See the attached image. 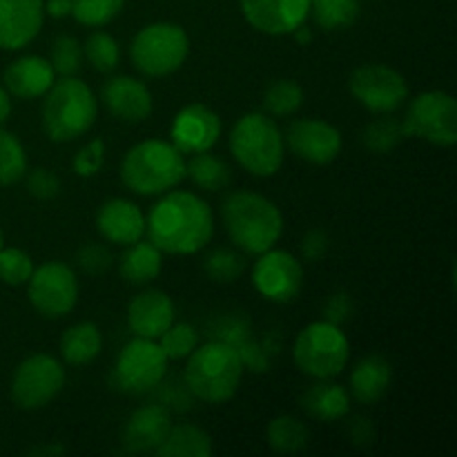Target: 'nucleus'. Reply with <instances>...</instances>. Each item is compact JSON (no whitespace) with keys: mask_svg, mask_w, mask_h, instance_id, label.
I'll return each instance as SVG.
<instances>
[{"mask_svg":"<svg viewBox=\"0 0 457 457\" xmlns=\"http://www.w3.org/2000/svg\"><path fill=\"white\" fill-rule=\"evenodd\" d=\"M145 235L161 253L196 254L214 235L212 208L195 192L170 190L145 217Z\"/></svg>","mask_w":457,"mask_h":457,"instance_id":"nucleus-1","label":"nucleus"},{"mask_svg":"<svg viewBox=\"0 0 457 457\" xmlns=\"http://www.w3.org/2000/svg\"><path fill=\"white\" fill-rule=\"evenodd\" d=\"M223 226L237 248L262 254L275 248L284 235V214L270 199L253 190H237L223 201Z\"/></svg>","mask_w":457,"mask_h":457,"instance_id":"nucleus-2","label":"nucleus"},{"mask_svg":"<svg viewBox=\"0 0 457 457\" xmlns=\"http://www.w3.org/2000/svg\"><path fill=\"white\" fill-rule=\"evenodd\" d=\"M244 360L228 342H210L196 346L187 355L186 386L196 400L208 404H223L237 395L244 379Z\"/></svg>","mask_w":457,"mask_h":457,"instance_id":"nucleus-3","label":"nucleus"},{"mask_svg":"<svg viewBox=\"0 0 457 457\" xmlns=\"http://www.w3.org/2000/svg\"><path fill=\"white\" fill-rule=\"evenodd\" d=\"M120 177L137 195L161 196L186 179V154L172 141H141L125 154Z\"/></svg>","mask_w":457,"mask_h":457,"instance_id":"nucleus-4","label":"nucleus"},{"mask_svg":"<svg viewBox=\"0 0 457 457\" xmlns=\"http://www.w3.org/2000/svg\"><path fill=\"white\" fill-rule=\"evenodd\" d=\"M43 129L54 143H70L87 134L98 116L96 94L74 76H62L47 89L43 101Z\"/></svg>","mask_w":457,"mask_h":457,"instance_id":"nucleus-5","label":"nucleus"},{"mask_svg":"<svg viewBox=\"0 0 457 457\" xmlns=\"http://www.w3.org/2000/svg\"><path fill=\"white\" fill-rule=\"evenodd\" d=\"M230 154L253 177H275L286 159L284 132L268 114L250 112L232 125Z\"/></svg>","mask_w":457,"mask_h":457,"instance_id":"nucleus-6","label":"nucleus"},{"mask_svg":"<svg viewBox=\"0 0 457 457\" xmlns=\"http://www.w3.org/2000/svg\"><path fill=\"white\" fill-rule=\"evenodd\" d=\"M351 360V344L346 333L333 321H312L293 344V361L303 375L312 379H333L346 369Z\"/></svg>","mask_w":457,"mask_h":457,"instance_id":"nucleus-7","label":"nucleus"},{"mask_svg":"<svg viewBox=\"0 0 457 457\" xmlns=\"http://www.w3.org/2000/svg\"><path fill=\"white\" fill-rule=\"evenodd\" d=\"M190 54V36L177 22L145 25L129 45L132 65L150 79H163L181 70Z\"/></svg>","mask_w":457,"mask_h":457,"instance_id":"nucleus-8","label":"nucleus"},{"mask_svg":"<svg viewBox=\"0 0 457 457\" xmlns=\"http://www.w3.org/2000/svg\"><path fill=\"white\" fill-rule=\"evenodd\" d=\"M406 138H422L436 147L457 143V101L449 92L433 89L411 101L402 120Z\"/></svg>","mask_w":457,"mask_h":457,"instance_id":"nucleus-9","label":"nucleus"},{"mask_svg":"<svg viewBox=\"0 0 457 457\" xmlns=\"http://www.w3.org/2000/svg\"><path fill=\"white\" fill-rule=\"evenodd\" d=\"M168 361L156 339L134 337L116 357L112 384L128 395H145L161 386L168 373Z\"/></svg>","mask_w":457,"mask_h":457,"instance_id":"nucleus-10","label":"nucleus"},{"mask_svg":"<svg viewBox=\"0 0 457 457\" xmlns=\"http://www.w3.org/2000/svg\"><path fill=\"white\" fill-rule=\"evenodd\" d=\"M27 284L29 303L47 320L70 315L79 303V277L62 262H47L34 268Z\"/></svg>","mask_w":457,"mask_h":457,"instance_id":"nucleus-11","label":"nucleus"},{"mask_svg":"<svg viewBox=\"0 0 457 457\" xmlns=\"http://www.w3.org/2000/svg\"><path fill=\"white\" fill-rule=\"evenodd\" d=\"M65 386V369L52 355H31L18 364L12 379V397L18 409L38 411L52 404Z\"/></svg>","mask_w":457,"mask_h":457,"instance_id":"nucleus-12","label":"nucleus"},{"mask_svg":"<svg viewBox=\"0 0 457 457\" xmlns=\"http://www.w3.org/2000/svg\"><path fill=\"white\" fill-rule=\"evenodd\" d=\"M348 89L361 107L375 114H391L400 110L409 98V85L404 76L382 62L357 67L348 80Z\"/></svg>","mask_w":457,"mask_h":457,"instance_id":"nucleus-13","label":"nucleus"},{"mask_svg":"<svg viewBox=\"0 0 457 457\" xmlns=\"http://www.w3.org/2000/svg\"><path fill=\"white\" fill-rule=\"evenodd\" d=\"M253 286L272 303H290L303 286V266L286 250H266L253 266Z\"/></svg>","mask_w":457,"mask_h":457,"instance_id":"nucleus-14","label":"nucleus"},{"mask_svg":"<svg viewBox=\"0 0 457 457\" xmlns=\"http://www.w3.org/2000/svg\"><path fill=\"white\" fill-rule=\"evenodd\" d=\"M284 143L297 159L311 165H328L342 154V132L321 119H302L288 125Z\"/></svg>","mask_w":457,"mask_h":457,"instance_id":"nucleus-15","label":"nucleus"},{"mask_svg":"<svg viewBox=\"0 0 457 457\" xmlns=\"http://www.w3.org/2000/svg\"><path fill=\"white\" fill-rule=\"evenodd\" d=\"M250 27L268 36L293 34L311 16V0H239Z\"/></svg>","mask_w":457,"mask_h":457,"instance_id":"nucleus-16","label":"nucleus"},{"mask_svg":"<svg viewBox=\"0 0 457 457\" xmlns=\"http://www.w3.org/2000/svg\"><path fill=\"white\" fill-rule=\"evenodd\" d=\"M221 129L223 125L217 112L201 103H192L174 116L170 137L183 154H196L212 150L221 137Z\"/></svg>","mask_w":457,"mask_h":457,"instance_id":"nucleus-17","label":"nucleus"},{"mask_svg":"<svg viewBox=\"0 0 457 457\" xmlns=\"http://www.w3.org/2000/svg\"><path fill=\"white\" fill-rule=\"evenodd\" d=\"M45 0H0V49L27 47L43 29Z\"/></svg>","mask_w":457,"mask_h":457,"instance_id":"nucleus-18","label":"nucleus"},{"mask_svg":"<svg viewBox=\"0 0 457 457\" xmlns=\"http://www.w3.org/2000/svg\"><path fill=\"white\" fill-rule=\"evenodd\" d=\"M103 103L123 123H143L154 110L150 87L134 76H114L103 87Z\"/></svg>","mask_w":457,"mask_h":457,"instance_id":"nucleus-19","label":"nucleus"},{"mask_svg":"<svg viewBox=\"0 0 457 457\" xmlns=\"http://www.w3.org/2000/svg\"><path fill=\"white\" fill-rule=\"evenodd\" d=\"M174 302L163 290H143L128 306V326L134 337L159 339L174 324Z\"/></svg>","mask_w":457,"mask_h":457,"instance_id":"nucleus-20","label":"nucleus"},{"mask_svg":"<svg viewBox=\"0 0 457 457\" xmlns=\"http://www.w3.org/2000/svg\"><path fill=\"white\" fill-rule=\"evenodd\" d=\"M96 230L110 244L129 245L145 235V214L134 201L110 199L98 208Z\"/></svg>","mask_w":457,"mask_h":457,"instance_id":"nucleus-21","label":"nucleus"},{"mask_svg":"<svg viewBox=\"0 0 457 457\" xmlns=\"http://www.w3.org/2000/svg\"><path fill=\"white\" fill-rule=\"evenodd\" d=\"M172 427L170 411L163 404H145L129 415L123 431V445L129 453H154Z\"/></svg>","mask_w":457,"mask_h":457,"instance_id":"nucleus-22","label":"nucleus"},{"mask_svg":"<svg viewBox=\"0 0 457 457\" xmlns=\"http://www.w3.org/2000/svg\"><path fill=\"white\" fill-rule=\"evenodd\" d=\"M3 83L9 96L29 101V98H40L47 94V89L56 83V71L47 58L27 54L9 62L3 74Z\"/></svg>","mask_w":457,"mask_h":457,"instance_id":"nucleus-23","label":"nucleus"},{"mask_svg":"<svg viewBox=\"0 0 457 457\" xmlns=\"http://www.w3.org/2000/svg\"><path fill=\"white\" fill-rule=\"evenodd\" d=\"M302 409L317 422H337L351 413V393L330 379H317L302 395Z\"/></svg>","mask_w":457,"mask_h":457,"instance_id":"nucleus-24","label":"nucleus"},{"mask_svg":"<svg viewBox=\"0 0 457 457\" xmlns=\"http://www.w3.org/2000/svg\"><path fill=\"white\" fill-rule=\"evenodd\" d=\"M393 382V369L386 357L369 355L351 373V395L360 404H378L388 393Z\"/></svg>","mask_w":457,"mask_h":457,"instance_id":"nucleus-25","label":"nucleus"},{"mask_svg":"<svg viewBox=\"0 0 457 457\" xmlns=\"http://www.w3.org/2000/svg\"><path fill=\"white\" fill-rule=\"evenodd\" d=\"M163 253L152 241H134L120 257V277L132 286H145L161 275Z\"/></svg>","mask_w":457,"mask_h":457,"instance_id":"nucleus-26","label":"nucleus"},{"mask_svg":"<svg viewBox=\"0 0 457 457\" xmlns=\"http://www.w3.org/2000/svg\"><path fill=\"white\" fill-rule=\"evenodd\" d=\"M58 348L70 366H87L101 355L103 335L92 321H79L62 333Z\"/></svg>","mask_w":457,"mask_h":457,"instance_id":"nucleus-27","label":"nucleus"},{"mask_svg":"<svg viewBox=\"0 0 457 457\" xmlns=\"http://www.w3.org/2000/svg\"><path fill=\"white\" fill-rule=\"evenodd\" d=\"M154 453L161 457H210L214 453V446L212 437L204 428L195 424H172Z\"/></svg>","mask_w":457,"mask_h":457,"instance_id":"nucleus-28","label":"nucleus"},{"mask_svg":"<svg viewBox=\"0 0 457 457\" xmlns=\"http://www.w3.org/2000/svg\"><path fill=\"white\" fill-rule=\"evenodd\" d=\"M186 177H190L192 183L199 186L201 190L219 192L230 183L232 172L226 161L210 154L208 150L196 152V154H192L190 161H186Z\"/></svg>","mask_w":457,"mask_h":457,"instance_id":"nucleus-29","label":"nucleus"},{"mask_svg":"<svg viewBox=\"0 0 457 457\" xmlns=\"http://www.w3.org/2000/svg\"><path fill=\"white\" fill-rule=\"evenodd\" d=\"M266 440L275 453H299L308 446L311 433L306 424L299 422L293 415H279L268 424Z\"/></svg>","mask_w":457,"mask_h":457,"instance_id":"nucleus-30","label":"nucleus"},{"mask_svg":"<svg viewBox=\"0 0 457 457\" xmlns=\"http://www.w3.org/2000/svg\"><path fill=\"white\" fill-rule=\"evenodd\" d=\"M361 12V0H311V13L326 31H342L355 25Z\"/></svg>","mask_w":457,"mask_h":457,"instance_id":"nucleus-31","label":"nucleus"},{"mask_svg":"<svg viewBox=\"0 0 457 457\" xmlns=\"http://www.w3.org/2000/svg\"><path fill=\"white\" fill-rule=\"evenodd\" d=\"M303 105V89L297 80L279 79L268 85L263 94V107L270 116H293L297 114L299 107Z\"/></svg>","mask_w":457,"mask_h":457,"instance_id":"nucleus-32","label":"nucleus"},{"mask_svg":"<svg viewBox=\"0 0 457 457\" xmlns=\"http://www.w3.org/2000/svg\"><path fill=\"white\" fill-rule=\"evenodd\" d=\"M402 138H406L402 120L393 116H382L361 129V145L373 154H388L400 145Z\"/></svg>","mask_w":457,"mask_h":457,"instance_id":"nucleus-33","label":"nucleus"},{"mask_svg":"<svg viewBox=\"0 0 457 457\" xmlns=\"http://www.w3.org/2000/svg\"><path fill=\"white\" fill-rule=\"evenodd\" d=\"M27 174V154L21 138L0 129V186H13Z\"/></svg>","mask_w":457,"mask_h":457,"instance_id":"nucleus-34","label":"nucleus"},{"mask_svg":"<svg viewBox=\"0 0 457 457\" xmlns=\"http://www.w3.org/2000/svg\"><path fill=\"white\" fill-rule=\"evenodd\" d=\"M83 54L85 58H87L89 65H92L98 74H110V71L116 70V65H119L120 61V49L116 38L101 29L87 36Z\"/></svg>","mask_w":457,"mask_h":457,"instance_id":"nucleus-35","label":"nucleus"},{"mask_svg":"<svg viewBox=\"0 0 457 457\" xmlns=\"http://www.w3.org/2000/svg\"><path fill=\"white\" fill-rule=\"evenodd\" d=\"M125 7V0H71V16L79 25L105 27Z\"/></svg>","mask_w":457,"mask_h":457,"instance_id":"nucleus-36","label":"nucleus"},{"mask_svg":"<svg viewBox=\"0 0 457 457\" xmlns=\"http://www.w3.org/2000/svg\"><path fill=\"white\" fill-rule=\"evenodd\" d=\"M244 257L226 248L212 250L204 262V272L214 284H232V281H237L244 275Z\"/></svg>","mask_w":457,"mask_h":457,"instance_id":"nucleus-37","label":"nucleus"},{"mask_svg":"<svg viewBox=\"0 0 457 457\" xmlns=\"http://www.w3.org/2000/svg\"><path fill=\"white\" fill-rule=\"evenodd\" d=\"M159 346L168 360H183L199 346V333L190 324H172L159 337Z\"/></svg>","mask_w":457,"mask_h":457,"instance_id":"nucleus-38","label":"nucleus"},{"mask_svg":"<svg viewBox=\"0 0 457 457\" xmlns=\"http://www.w3.org/2000/svg\"><path fill=\"white\" fill-rule=\"evenodd\" d=\"M34 272V262L21 248H0V281L7 286H22Z\"/></svg>","mask_w":457,"mask_h":457,"instance_id":"nucleus-39","label":"nucleus"},{"mask_svg":"<svg viewBox=\"0 0 457 457\" xmlns=\"http://www.w3.org/2000/svg\"><path fill=\"white\" fill-rule=\"evenodd\" d=\"M52 67L58 76L79 74L80 62H83V45L74 36H58L52 47Z\"/></svg>","mask_w":457,"mask_h":457,"instance_id":"nucleus-40","label":"nucleus"},{"mask_svg":"<svg viewBox=\"0 0 457 457\" xmlns=\"http://www.w3.org/2000/svg\"><path fill=\"white\" fill-rule=\"evenodd\" d=\"M112 253L103 244H85L83 248H79L76 253V266L85 272V275H103V272L110 270L112 266Z\"/></svg>","mask_w":457,"mask_h":457,"instance_id":"nucleus-41","label":"nucleus"},{"mask_svg":"<svg viewBox=\"0 0 457 457\" xmlns=\"http://www.w3.org/2000/svg\"><path fill=\"white\" fill-rule=\"evenodd\" d=\"M27 177V192L38 201H52L61 192V179L56 172L47 168H36L25 174Z\"/></svg>","mask_w":457,"mask_h":457,"instance_id":"nucleus-42","label":"nucleus"},{"mask_svg":"<svg viewBox=\"0 0 457 457\" xmlns=\"http://www.w3.org/2000/svg\"><path fill=\"white\" fill-rule=\"evenodd\" d=\"M103 161H105V141L94 138L74 156V172L79 177H94L103 168Z\"/></svg>","mask_w":457,"mask_h":457,"instance_id":"nucleus-43","label":"nucleus"},{"mask_svg":"<svg viewBox=\"0 0 457 457\" xmlns=\"http://www.w3.org/2000/svg\"><path fill=\"white\" fill-rule=\"evenodd\" d=\"M328 248H330L328 235H326L324 230H320V228H312V230H308L306 237H303V241H302L303 257L312 263L320 262V259H324L326 253H328Z\"/></svg>","mask_w":457,"mask_h":457,"instance_id":"nucleus-44","label":"nucleus"},{"mask_svg":"<svg viewBox=\"0 0 457 457\" xmlns=\"http://www.w3.org/2000/svg\"><path fill=\"white\" fill-rule=\"evenodd\" d=\"M348 437L355 446H370L375 442V427L370 420L366 418H353L348 422Z\"/></svg>","mask_w":457,"mask_h":457,"instance_id":"nucleus-45","label":"nucleus"},{"mask_svg":"<svg viewBox=\"0 0 457 457\" xmlns=\"http://www.w3.org/2000/svg\"><path fill=\"white\" fill-rule=\"evenodd\" d=\"M353 312V303H351V297L344 293L339 295H333V297L328 299V303H326V320L333 321V324H342V321H346L348 317Z\"/></svg>","mask_w":457,"mask_h":457,"instance_id":"nucleus-46","label":"nucleus"},{"mask_svg":"<svg viewBox=\"0 0 457 457\" xmlns=\"http://www.w3.org/2000/svg\"><path fill=\"white\" fill-rule=\"evenodd\" d=\"M45 13L52 18L71 16V0H47L45 3Z\"/></svg>","mask_w":457,"mask_h":457,"instance_id":"nucleus-47","label":"nucleus"},{"mask_svg":"<svg viewBox=\"0 0 457 457\" xmlns=\"http://www.w3.org/2000/svg\"><path fill=\"white\" fill-rule=\"evenodd\" d=\"M9 114H12V98H9L7 89L0 85V125L9 119Z\"/></svg>","mask_w":457,"mask_h":457,"instance_id":"nucleus-48","label":"nucleus"},{"mask_svg":"<svg viewBox=\"0 0 457 457\" xmlns=\"http://www.w3.org/2000/svg\"><path fill=\"white\" fill-rule=\"evenodd\" d=\"M65 453V446H38V449H31L29 455H61Z\"/></svg>","mask_w":457,"mask_h":457,"instance_id":"nucleus-49","label":"nucleus"},{"mask_svg":"<svg viewBox=\"0 0 457 457\" xmlns=\"http://www.w3.org/2000/svg\"><path fill=\"white\" fill-rule=\"evenodd\" d=\"M293 36H295V40H297L299 45H308L312 40V31L308 29L306 25H302V27H297V29L293 31Z\"/></svg>","mask_w":457,"mask_h":457,"instance_id":"nucleus-50","label":"nucleus"},{"mask_svg":"<svg viewBox=\"0 0 457 457\" xmlns=\"http://www.w3.org/2000/svg\"><path fill=\"white\" fill-rule=\"evenodd\" d=\"M0 248H3V232H0Z\"/></svg>","mask_w":457,"mask_h":457,"instance_id":"nucleus-51","label":"nucleus"}]
</instances>
